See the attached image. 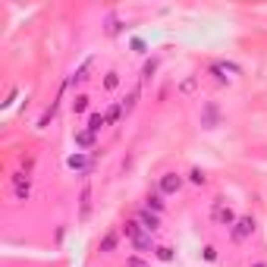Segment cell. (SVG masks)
<instances>
[{"label": "cell", "instance_id": "4fadbf2b", "mask_svg": "<svg viewBox=\"0 0 267 267\" xmlns=\"http://www.w3.org/2000/svg\"><path fill=\"white\" fill-rule=\"evenodd\" d=\"M192 182L195 185H204V173L201 170H192Z\"/></svg>", "mask_w": 267, "mask_h": 267}, {"label": "cell", "instance_id": "5b68a950", "mask_svg": "<svg viewBox=\"0 0 267 267\" xmlns=\"http://www.w3.org/2000/svg\"><path fill=\"white\" fill-rule=\"evenodd\" d=\"M94 135H97V132H91V129H82V132H76V145H82V148H91V145H94Z\"/></svg>", "mask_w": 267, "mask_h": 267}, {"label": "cell", "instance_id": "30bf717a", "mask_svg": "<svg viewBox=\"0 0 267 267\" xmlns=\"http://www.w3.org/2000/svg\"><path fill=\"white\" fill-rule=\"evenodd\" d=\"M88 161H85V157L82 154H76V157H69V167H73V170H82V167H85Z\"/></svg>", "mask_w": 267, "mask_h": 267}, {"label": "cell", "instance_id": "3957f363", "mask_svg": "<svg viewBox=\"0 0 267 267\" xmlns=\"http://www.w3.org/2000/svg\"><path fill=\"white\" fill-rule=\"evenodd\" d=\"M138 223L145 226V233H157V230H161V217L151 214V211H142V214H138Z\"/></svg>", "mask_w": 267, "mask_h": 267}, {"label": "cell", "instance_id": "8992f818", "mask_svg": "<svg viewBox=\"0 0 267 267\" xmlns=\"http://www.w3.org/2000/svg\"><path fill=\"white\" fill-rule=\"evenodd\" d=\"M154 207V214H161L164 211V195L161 192H154V195H148V211Z\"/></svg>", "mask_w": 267, "mask_h": 267}, {"label": "cell", "instance_id": "7c38bea8", "mask_svg": "<svg viewBox=\"0 0 267 267\" xmlns=\"http://www.w3.org/2000/svg\"><path fill=\"white\" fill-rule=\"evenodd\" d=\"M104 85H107V88H110V91H113V88L120 85V76H116V73H110V76H107V82H104Z\"/></svg>", "mask_w": 267, "mask_h": 267}, {"label": "cell", "instance_id": "ba28073f", "mask_svg": "<svg viewBox=\"0 0 267 267\" xmlns=\"http://www.w3.org/2000/svg\"><path fill=\"white\" fill-rule=\"evenodd\" d=\"M154 255H157L161 261H173V249H170V245H157Z\"/></svg>", "mask_w": 267, "mask_h": 267}, {"label": "cell", "instance_id": "6da1fadb", "mask_svg": "<svg viewBox=\"0 0 267 267\" xmlns=\"http://www.w3.org/2000/svg\"><path fill=\"white\" fill-rule=\"evenodd\" d=\"M182 189V176L179 173H164L161 176V195H176Z\"/></svg>", "mask_w": 267, "mask_h": 267}, {"label": "cell", "instance_id": "7a4b0ae2", "mask_svg": "<svg viewBox=\"0 0 267 267\" xmlns=\"http://www.w3.org/2000/svg\"><path fill=\"white\" fill-rule=\"evenodd\" d=\"M252 233H255V220H252V217H239V220H236V230H233V242L249 239Z\"/></svg>", "mask_w": 267, "mask_h": 267}, {"label": "cell", "instance_id": "5bb4252c", "mask_svg": "<svg viewBox=\"0 0 267 267\" xmlns=\"http://www.w3.org/2000/svg\"><path fill=\"white\" fill-rule=\"evenodd\" d=\"M126 267H148L142 258H129V261H126Z\"/></svg>", "mask_w": 267, "mask_h": 267}, {"label": "cell", "instance_id": "52a82bcc", "mask_svg": "<svg viewBox=\"0 0 267 267\" xmlns=\"http://www.w3.org/2000/svg\"><path fill=\"white\" fill-rule=\"evenodd\" d=\"M85 110H88V97H85V94L73 97V113H85Z\"/></svg>", "mask_w": 267, "mask_h": 267}, {"label": "cell", "instance_id": "9a60e30c", "mask_svg": "<svg viewBox=\"0 0 267 267\" xmlns=\"http://www.w3.org/2000/svg\"><path fill=\"white\" fill-rule=\"evenodd\" d=\"M249 267H267V264H261V261H255V264H249Z\"/></svg>", "mask_w": 267, "mask_h": 267}, {"label": "cell", "instance_id": "8fae6325", "mask_svg": "<svg viewBox=\"0 0 267 267\" xmlns=\"http://www.w3.org/2000/svg\"><path fill=\"white\" fill-rule=\"evenodd\" d=\"M113 245H116V236L110 233V236H107V239L101 242V249H104V252H113Z\"/></svg>", "mask_w": 267, "mask_h": 267}, {"label": "cell", "instance_id": "9c48e42d", "mask_svg": "<svg viewBox=\"0 0 267 267\" xmlns=\"http://www.w3.org/2000/svg\"><path fill=\"white\" fill-rule=\"evenodd\" d=\"M101 126H104V116H101V113H91V116H88V129H91V132H97Z\"/></svg>", "mask_w": 267, "mask_h": 267}, {"label": "cell", "instance_id": "277c9868", "mask_svg": "<svg viewBox=\"0 0 267 267\" xmlns=\"http://www.w3.org/2000/svg\"><path fill=\"white\" fill-rule=\"evenodd\" d=\"M214 220H220V223H236V214L230 211V207H223V204H214Z\"/></svg>", "mask_w": 267, "mask_h": 267}]
</instances>
